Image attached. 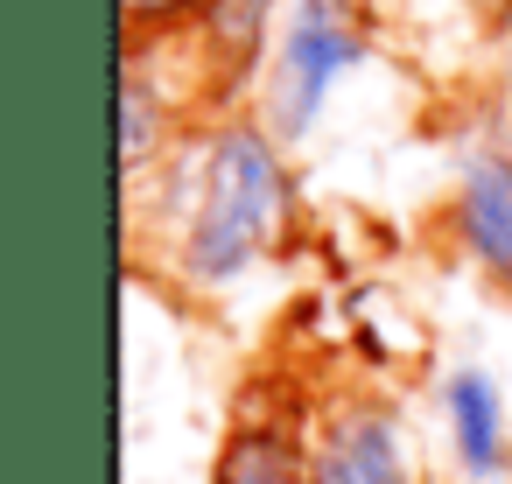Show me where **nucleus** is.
I'll return each instance as SVG.
<instances>
[{"mask_svg":"<svg viewBox=\"0 0 512 484\" xmlns=\"http://www.w3.org/2000/svg\"><path fill=\"white\" fill-rule=\"evenodd\" d=\"M288 162L281 134L253 120H225L204 134L190 162V204L176 232V267L190 288H232L274 239L288 232Z\"/></svg>","mask_w":512,"mask_h":484,"instance_id":"nucleus-1","label":"nucleus"},{"mask_svg":"<svg viewBox=\"0 0 512 484\" xmlns=\"http://www.w3.org/2000/svg\"><path fill=\"white\" fill-rule=\"evenodd\" d=\"M358 57H365V29L351 0H295L267 57V127L281 141H302Z\"/></svg>","mask_w":512,"mask_h":484,"instance_id":"nucleus-2","label":"nucleus"},{"mask_svg":"<svg viewBox=\"0 0 512 484\" xmlns=\"http://www.w3.org/2000/svg\"><path fill=\"white\" fill-rule=\"evenodd\" d=\"M309 484H421L400 414L379 400H337L309 428Z\"/></svg>","mask_w":512,"mask_h":484,"instance_id":"nucleus-3","label":"nucleus"},{"mask_svg":"<svg viewBox=\"0 0 512 484\" xmlns=\"http://www.w3.org/2000/svg\"><path fill=\"white\" fill-rule=\"evenodd\" d=\"M449 232L498 288H512V155L505 148H484L463 162L449 197Z\"/></svg>","mask_w":512,"mask_h":484,"instance_id":"nucleus-4","label":"nucleus"},{"mask_svg":"<svg viewBox=\"0 0 512 484\" xmlns=\"http://www.w3.org/2000/svg\"><path fill=\"white\" fill-rule=\"evenodd\" d=\"M442 421H449V449H456L463 477H498V463H505V393L484 365H456L442 379Z\"/></svg>","mask_w":512,"mask_h":484,"instance_id":"nucleus-5","label":"nucleus"},{"mask_svg":"<svg viewBox=\"0 0 512 484\" xmlns=\"http://www.w3.org/2000/svg\"><path fill=\"white\" fill-rule=\"evenodd\" d=\"M218 484H309V435L288 421H239L218 456Z\"/></svg>","mask_w":512,"mask_h":484,"instance_id":"nucleus-6","label":"nucleus"},{"mask_svg":"<svg viewBox=\"0 0 512 484\" xmlns=\"http://www.w3.org/2000/svg\"><path fill=\"white\" fill-rule=\"evenodd\" d=\"M169 127H176V99H169V85H155L148 57L134 50L120 71V162H127V176H141L148 155L169 148Z\"/></svg>","mask_w":512,"mask_h":484,"instance_id":"nucleus-7","label":"nucleus"},{"mask_svg":"<svg viewBox=\"0 0 512 484\" xmlns=\"http://www.w3.org/2000/svg\"><path fill=\"white\" fill-rule=\"evenodd\" d=\"M197 29L211 36L218 71H246L253 50H260L267 29H274V0H204V8H197Z\"/></svg>","mask_w":512,"mask_h":484,"instance_id":"nucleus-8","label":"nucleus"},{"mask_svg":"<svg viewBox=\"0 0 512 484\" xmlns=\"http://www.w3.org/2000/svg\"><path fill=\"white\" fill-rule=\"evenodd\" d=\"M134 29H155V22H176V15H197L204 0H120Z\"/></svg>","mask_w":512,"mask_h":484,"instance_id":"nucleus-9","label":"nucleus"}]
</instances>
